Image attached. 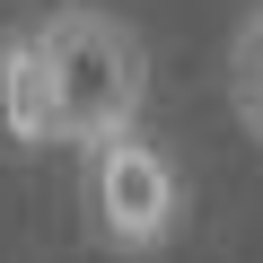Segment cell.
Instances as JSON below:
<instances>
[{"label": "cell", "instance_id": "obj_1", "mask_svg": "<svg viewBox=\"0 0 263 263\" xmlns=\"http://www.w3.org/2000/svg\"><path fill=\"white\" fill-rule=\"evenodd\" d=\"M35 62H44V97H53V149H97V141H123L141 132L149 114V44L132 18L114 9H70L35 18Z\"/></svg>", "mask_w": 263, "mask_h": 263}, {"label": "cell", "instance_id": "obj_2", "mask_svg": "<svg viewBox=\"0 0 263 263\" xmlns=\"http://www.w3.org/2000/svg\"><path fill=\"white\" fill-rule=\"evenodd\" d=\"M79 211H88V237L105 254H123V263L167 254L176 228H184V167L149 141V132L97 141L79 158Z\"/></svg>", "mask_w": 263, "mask_h": 263}, {"label": "cell", "instance_id": "obj_3", "mask_svg": "<svg viewBox=\"0 0 263 263\" xmlns=\"http://www.w3.org/2000/svg\"><path fill=\"white\" fill-rule=\"evenodd\" d=\"M0 132H9V149H53V97H44L35 27H0Z\"/></svg>", "mask_w": 263, "mask_h": 263}, {"label": "cell", "instance_id": "obj_4", "mask_svg": "<svg viewBox=\"0 0 263 263\" xmlns=\"http://www.w3.org/2000/svg\"><path fill=\"white\" fill-rule=\"evenodd\" d=\"M228 114H237V132L263 149V0L237 18V35H228Z\"/></svg>", "mask_w": 263, "mask_h": 263}]
</instances>
